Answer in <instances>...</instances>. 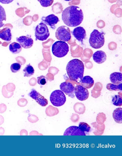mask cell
Here are the masks:
<instances>
[{
    "label": "cell",
    "instance_id": "d6986e66",
    "mask_svg": "<svg viewBox=\"0 0 122 156\" xmlns=\"http://www.w3.org/2000/svg\"><path fill=\"white\" fill-rule=\"evenodd\" d=\"M122 108H118L113 111V117L115 122L117 123H122Z\"/></svg>",
    "mask_w": 122,
    "mask_h": 156
},
{
    "label": "cell",
    "instance_id": "52a82bcc",
    "mask_svg": "<svg viewBox=\"0 0 122 156\" xmlns=\"http://www.w3.org/2000/svg\"><path fill=\"white\" fill-rule=\"evenodd\" d=\"M55 35L57 39L64 42L69 41L71 37L70 29L66 26L59 27L56 31Z\"/></svg>",
    "mask_w": 122,
    "mask_h": 156
},
{
    "label": "cell",
    "instance_id": "836d02e7",
    "mask_svg": "<svg viewBox=\"0 0 122 156\" xmlns=\"http://www.w3.org/2000/svg\"><path fill=\"white\" fill-rule=\"evenodd\" d=\"M5 132V130L2 127L0 128V135H2Z\"/></svg>",
    "mask_w": 122,
    "mask_h": 156
},
{
    "label": "cell",
    "instance_id": "603a6c76",
    "mask_svg": "<svg viewBox=\"0 0 122 156\" xmlns=\"http://www.w3.org/2000/svg\"><path fill=\"white\" fill-rule=\"evenodd\" d=\"M6 20V15L5 9L0 5V28L3 26L4 21Z\"/></svg>",
    "mask_w": 122,
    "mask_h": 156
},
{
    "label": "cell",
    "instance_id": "ba28073f",
    "mask_svg": "<svg viewBox=\"0 0 122 156\" xmlns=\"http://www.w3.org/2000/svg\"><path fill=\"white\" fill-rule=\"evenodd\" d=\"M75 94L76 98L81 101H85L89 98V92L87 89L81 85L76 86Z\"/></svg>",
    "mask_w": 122,
    "mask_h": 156
},
{
    "label": "cell",
    "instance_id": "ffe728a7",
    "mask_svg": "<svg viewBox=\"0 0 122 156\" xmlns=\"http://www.w3.org/2000/svg\"><path fill=\"white\" fill-rule=\"evenodd\" d=\"M9 49L12 54H16L19 53L21 51L22 47L19 43L13 42L9 45Z\"/></svg>",
    "mask_w": 122,
    "mask_h": 156
},
{
    "label": "cell",
    "instance_id": "ac0fdd59",
    "mask_svg": "<svg viewBox=\"0 0 122 156\" xmlns=\"http://www.w3.org/2000/svg\"><path fill=\"white\" fill-rule=\"evenodd\" d=\"M110 79L111 83L115 85H119L122 83V74L118 72L111 73L110 75Z\"/></svg>",
    "mask_w": 122,
    "mask_h": 156
},
{
    "label": "cell",
    "instance_id": "7a4b0ae2",
    "mask_svg": "<svg viewBox=\"0 0 122 156\" xmlns=\"http://www.w3.org/2000/svg\"><path fill=\"white\" fill-rule=\"evenodd\" d=\"M85 66L82 61L74 59L69 62L66 66V71L71 81H77L83 77Z\"/></svg>",
    "mask_w": 122,
    "mask_h": 156
},
{
    "label": "cell",
    "instance_id": "d6a6232c",
    "mask_svg": "<svg viewBox=\"0 0 122 156\" xmlns=\"http://www.w3.org/2000/svg\"><path fill=\"white\" fill-rule=\"evenodd\" d=\"M24 133L25 135H28V132L27 130H22L20 133V135H23V134Z\"/></svg>",
    "mask_w": 122,
    "mask_h": 156
},
{
    "label": "cell",
    "instance_id": "d590c367",
    "mask_svg": "<svg viewBox=\"0 0 122 156\" xmlns=\"http://www.w3.org/2000/svg\"><path fill=\"white\" fill-rule=\"evenodd\" d=\"M64 1H71V0H64Z\"/></svg>",
    "mask_w": 122,
    "mask_h": 156
},
{
    "label": "cell",
    "instance_id": "8992f818",
    "mask_svg": "<svg viewBox=\"0 0 122 156\" xmlns=\"http://www.w3.org/2000/svg\"><path fill=\"white\" fill-rule=\"evenodd\" d=\"M50 35L49 30L45 23L41 22L35 27V36L36 38V40H38L42 41H46Z\"/></svg>",
    "mask_w": 122,
    "mask_h": 156
},
{
    "label": "cell",
    "instance_id": "f546056e",
    "mask_svg": "<svg viewBox=\"0 0 122 156\" xmlns=\"http://www.w3.org/2000/svg\"><path fill=\"white\" fill-rule=\"evenodd\" d=\"M27 103H28V102H27L26 99L23 98L20 99L18 102V106L21 107L26 106Z\"/></svg>",
    "mask_w": 122,
    "mask_h": 156
},
{
    "label": "cell",
    "instance_id": "4dcf8cb0",
    "mask_svg": "<svg viewBox=\"0 0 122 156\" xmlns=\"http://www.w3.org/2000/svg\"><path fill=\"white\" fill-rule=\"evenodd\" d=\"M7 109V107L4 104L0 105V113H3L5 112Z\"/></svg>",
    "mask_w": 122,
    "mask_h": 156
},
{
    "label": "cell",
    "instance_id": "5bb4252c",
    "mask_svg": "<svg viewBox=\"0 0 122 156\" xmlns=\"http://www.w3.org/2000/svg\"><path fill=\"white\" fill-rule=\"evenodd\" d=\"M72 34L77 41L83 43V40L86 37V33L85 29L81 27H77L74 29Z\"/></svg>",
    "mask_w": 122,
    "mask_h": 156
},
{
    "label": "cell",
    "instance_id": "277c9868",
    "mask_svg": "<svg viewBox=\"0 0 122 156\" xmlns=\"http://www.w3.org/2000/svg\"><path fill=\"white\" fill-rule=\"evenodd\" d=\"M52 50L54 56L58 58H61L66 56L68 54L69 46L66 42L58 41L53 44Z\"/></svg>",
    "mask_w": 122,
    "mask_h": 156
},
{
    "label": "cell",
    "instance_id": "4fadbf2b",
    "mask_svg": "<svg viewBox=\"0 0 122 156\" xmlns=\"http://www.w3.org/2000/svg\"><path fill=\"white\" fill-rule=\"evenodd\" d=\"M64 136H86L85 132L82 131L78 126H72L65 130Z\"/></svg>",
    "mask_w": 122,
    "mask_h": 156
},
{
    "label": "cell",
    "instance_id": "5b68a950",
    "mask_svg": "<svg viewBox=\"0 0 122 156\" xmlns=\"http://www.w3.org/2000/svg\"><path fill=\"white\" fill-rule=\"evenodd\" d=\"M50 100L54 106L60 107L65 104L66 98L64 93L61 90H56L50 94Z\"/></svg>",
    "mask_w": 122,
    "mask_h": 156
},
{
    "label": "cell",
    "instance_id": "7402d4cb",
    "mask_svg": "<svg viewBox=\"0 0 122 156\" xmlns=\"http://www.w3.org/2000/svg\"><path fill=\"white\" fill-rule=\"evenodd\" d=\"M122 83L119 85H115L113 83H108L106 86L107 89L110 91H122Z\"/></svg>",
    "mask_w": 122,
    "mask_h": 156
},
{
    "label": "cell",
    "instance_id": "f1b7e54d",
    "mask_svg": "<svg viewBox=\"0 0 122 156\" xmlns=\"http://www.w3.org/2000/svg\"><path fill=\"white\" fill-rule=\"evenodd\" d=\"M28 119L29 122L35 123L39 121L38 118L36 116L30 115L28 117Z\"/></svg>",
    "mask_w": 122,
    "mask_h": 156
},
{
    "label": "cell",
    "instance_id": "44dd1931",
    "mask_svg": "<svg viewBox=\"0 0 122 156\" xmlns=\"http://www.w3.org/2000/svg\"><path fill=\"white\" fill-rule=\"evenodd\" d=\"M24 76L25 77H30L34 75L35 70L33 67L31 66L30 64L27 65L23 70Z\"/></svg>",
    "mask_w": 122,
    "mask_h": 156
},
{
    "label": "cell",
    "instance_id": "e0dca14e",
    "mask_svg": "<svg viewBox=\"0 0 122 156\" xmlns=\"http://www.w3.org/2000/svg\"><path fill=\"white\" fill-rule=\"evenodd\" d=\"M11 30L9 28H6L0 31V38L7 41H10L12 39Z\"/></svg>",
    "mask_w": 122,
    "mask_h": 156
},
{
    "label": "cell",
    "instance_id": "83f0119b",
    "mask_svg": "<svg viewBox=\"0 0 122 156\" xmlns=\"http://www.w3.org/2000/svg\"><path fill=\"white\" fill-rule=\"evenodd\" d=\"M37 83L40 85H44L47 83V79L45 76L42 75L37 77Z\"/></svg>",
    "mask_w": 122,
    "mask_h": 156
},
{
    "label": "cell",
    "instance_id": "7c38bea8",
    "mask_svg": "<svg viewBox=\"0 0 122 156\" xmlns=\"http://www.w3.org/2000/svg\"><path fill=\"white\" fill-rule=\"evenodd\" d=\"M41 20L44 23L49 25L53 29H55V25L60 21L58 17L53 14H50L46 17L43 16L41 18Z\"/></svg>",
    "mask_w": 122,
    "mask_h": 156
},
{
    "label": "cell",
    "instance_id": "3957f363",
    "mask_svg": "<svg viewBox=\"0 0 122 156\" xmlns=\"http://www.w3.org/2000/svg\"><path fill=\"white\" fill-rule=\"evenodd\" d=\"M105 42L104 33H101L98 30L94 29L90 35V46L94 49H98L104 46Z\"/></svg>",
    "mask_w": 122,
    "mask_h": 156
},
{
    "label": "cell",
    "instance_id": "8fae6325",
    "mask_svg": "<svg viewBox=\"0 0 122 156\" xmlns=\"http://www.w3.org/2000/svg\"><path fill=\"white\" fill-rule=\"evenodd\" d=\"M16 41L20 44L22 47L28 49L32 47L33 44V40L31 36L27 35L26 36H22L16 38Z\"/></svg>",
    "mask_w": 122,
    "mask_h": 156
},
{
    "label": "cell",
    "instance_id": "e575fe53",
    "mask_svg": "<svg viewBox=\"0 0 122 156\" xmlns=\"http://www.w3.org/2000/svg\"><path fill=\"white\" fill-rule=\"evenodd\" d=\"M4 120L3 118L1 115H0V125L2 124L4 122Z\"/></svg>",
    "mask_w": 122,
    "mask_h": 156
},
{
    "label": "cell",
    "instance_id": "9c48e42d",
    "mask_svg": "<svg viewBox=\"0 0 122 156\" xmlns=\"http://www.w3.org/2000/svg\"><path fill=\"white\" fill-rule=\"evenodd\" d=\"M28 95L36 101L41 106L45 107L48 104V101L47 99L35 89L31 90Z\"/></svg>",
    "mask_w": 122,
    "mask_h": 156
},
{
    "label": "cell",
    "instance_id": "4316f807",
    "mask_svg": "<svg viewBox=\"0 0 122 156\" xmlns=\"http://www.w3.org/2000/svg\"><path fill=\"white\" fill-rule=\"evenodd\" d=\"M42 6L44 7H50L53 4L54 0H38Z\"/></svg>",
    "mask_w": 122,
    "mask_h": 156
},
{
    "label": "cell",
    "instance_id": "d4e9b609",
    "mask_svg": "<svg viewBox=\"0 0 122 156\" xmlns=\"http://www.w3.org/2000/svg\"><path fill=\"white\" fill-rule=\"evenodd\" d=\"M79 127L82 131L85 132H89L91 130L90 126L85 122H80L79 124Z\"/></svg>",
    "mask_w": 122,
    "mask_h": 156
},
{
    "label": "cell",
    "instance_id": "30bf717a",
    "mask_svg": "<svg viewBox=\"0 0 122 156\" xmlns=\"http://www.w3.org/2000/svg\"><path fill=\"white\" fill-rule=\"evenodd\" d=\"M61 90L72 98H75V87L72 83L65 82L60 85Z\"/></svg>",
    "mask_w": 122,
    "mask_h": 156
},
{
    "label": "cell",
    "instance_id": "9a60e30c",
    "mask_svg": "<svg viewBox=\"0 0 122 156\" xmlns=\"http://www.w3.org/2000/svg\"><path fill=\"white\" fill-rule=\"evenodd\" d=\"M93 58L94 62L97 64H102L106 60V54L102 51H98L93 55Z\"/></svg>",
    "mask_w": 122,
    "mask_h": 156
},
{
    "label": "cell",
    "instance_id": "484cf974",
    "mask_svg": "<svg viewBox=\"0 0 122 156\" xmlns=\"http://www.w3.org/2000/svg\"><path fill=\"white\" fill-rule=\"evenodd\" d=\"M21 66V65L20 63H15L11 65L10 69L12 73H17L20 70Z\"/></svg>",
    "mask_w": 122,
    "mask_h": 156
},
{
    "label": "cell",
    "instance_id": "cb8c5ba5",
    "mask_svg": "<svg viewBox=\"0 0 122 156\" xmlns=\"http://www.w3.org/2000/svg\"><path fill=\"white\" fill-rule=\"evenodd\" d=\"M112 103L115 106H121L122 105V96L120 95H116L113 97Z\"/></svg>",
    "mask_w": 122,
    "mask_h": 156
},
{
    "label": "cell",
    "instance_id": "1f68e13d",
    "mask_svg": "<svg viewBox=\"0 0 122 156\" xmlns=\"http://www.w3.org/2000/svg\"><path fill=\"white\" fill-rule=\"evenodd\" d=\"M14 0H0V2L3 4H8L12 2Z\"/></svg>",
    "mask_w": 122,
    "mask_h": 156
},
{
    "label": "cell",
    "instance_id": "6da1fadb",
    "mask_svg": "<svg viewBox=\"0 0 122 156\" xmlns=\"http://www.w3.org/2000/svg\"><path fill=\"white\" fill-rule=\"evenodd\" d=\"M62 19L65 24L71 27L81 24L83 20V14L80 8L75 5L67 7L63 11Z\"/></svg>",
    "mask_w": 122,
    "mask_h": 156
},
{
    "label": "cell",
    "instance_id": "2e32d148",
    "mask_svg": "<svg viewBox=\"0 0 122 156\" xmlns=\"http://www.w3.org/2000/svg\"><path fill=\"white\" fill-rule=\"evenodd\" d=\"M81 85L86 89H90L94 86V81L93 78L89 76L83 77L80 80Z\"/></svg>",
    "mask_w": 122,
    "mask_h": 156
}]
</instances>
